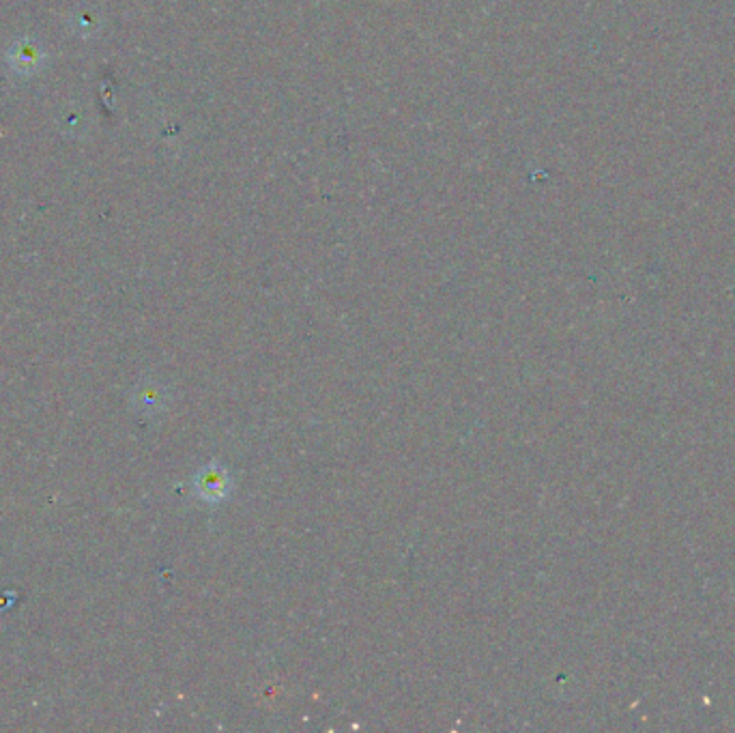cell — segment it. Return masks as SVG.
<instances>
[{"mask_svg":"<svg viewBox=\"0 0 735 733\" xmlns=\"http://www.w3.org/2000/svg\"><path fill=\"white\" fill-rule=\"evenodd\" d=\"M196 495L209 503H220L233 493V478L224 465L209 463L196 473L194 478Z\"/></svg>","mask_w":735,"mask_h":733,"instance_id":"cell-1","label":"cell"},{"mask_svg":"<svg viewBox=\"0 0 735 733\" xmlns=\"http://www.w3.org/2000/svg\"><path fill=\"white\" fill-rule=\"evenodd\" d=\"M140 405H142L144 409H151V411H160V409H164V405H166L164 392L160 390V387H149V390H144V392H142Z\"/></svg>","mask_w":735,"mask_h":733,"instance_id":"cell-2","label":"cell"}]
</instances>
